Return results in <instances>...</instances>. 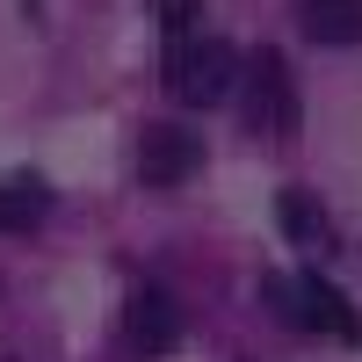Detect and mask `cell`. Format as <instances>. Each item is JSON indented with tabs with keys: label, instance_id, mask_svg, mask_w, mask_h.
I'll return each instance as SVG.
<instances>
[{
	"label": "cell",
	"instance_id": "ba28073f",
	"mask_svg": "<svg viewBox=\"0 0 362 362\" xmlns=\"http://www.w3.org/2000/svg\"><path fill=\"white\" fill-rule=\"evenodd\" d=\"M276 225L290 232V247H312V254L334 247V225H326V210H319L305 189H283V196H276Z\"/></svg>",
	"mask_w": 362,
	"mask_h": 362
},
{
	"label": "cell",
	"instance_id": "277c9868",
	"mask_svg": "<svg viewBox=\"0 0 362 362\" xmlns=\"http://www.w3.org/2000/svg\"><path fill=\"white\" fill-rule=\"evenodd\" d=\"M203 174V131L189 124H145L138 131V181L145 189H181Z\"/></svg>",
	"mask_w": 362,
	"mask_h": 362
},
{
	"label": "cell",
	"instance_id": "6da1fadb",
	"mask_svg": "<svg viewBox=\"0 0 362 362\" xmlns=\"http://www.w3.org/2000/svg\"><path fill=\"white\" fill-rule=\"evenodd\" d=\"M261 297H268V312H276L283 326H297V334H326V341H362V319L355 305L326 283L312 276V268H297V276H261Z\"/></svg>",
	"mask_w": 362,
	"mask_h": 362
},
{
	"label": "cell",
	"instance_id": "9c48e42d",
	"mask_svg": "<svg viewBox=\"0 0 362 362\" xmlns=\"http://www.w3.org/2000/svg\"><path fill=\"white\" fill-rule=\"evenodd\" d=\"M153 8H160V29H167V58H174L196 29V0H153Z\"/></svg>",
	"mask_w": 362,
	"mask_h": 362
},
{
	"label": "cell",
	"instance_id": "52a82bcc",
	"mask_svg": "<svg viewBox=\"0 0 362 362\" xmlns=\"http://www.w3.org/2000/svg\"><path fill=\"white\" fill-rule=\"evenodd\" d=\"M51 218V189H44V174L37 167H22L0 181V232H37Z\"/></svg>",
	"mask_w": 362,
	"mask_h": 362
},
{
	"label": "cell",
	"instance_id": "5b68a950",
	"mask_svg": "<svg viewBox=\"0 0 362 362\" xmlns=\"http://www.w3.org/2000/svg\"><path fill=\"white\" fill-rule=\"evenodd\" d=\"M124 341H131L138 362L174 355V341H181V305H174V290H160V283H138V290H131V305H124Z\"/></svg>",
	"mask_w": 362,
	"mask_h": 362
},
{
	"label": "cell",
	"instance_id": "8992f818",
	"mask_svg": "<svg viewBox=\"0 0 362 362\" xmlns=\"http://www.w3.org/2000/svg\"><path fill=\"white\" fill-rule=\"evenodd\" d=\"M297 29L319 51H348L362 44V0H297Z\"/></svg>",
	"mask_w": 362,
	"mask_h": 362
},
{
	"label": "cell",
	"instance_id": "3957f363",
	"mask_svg": "<svg viewBox=\"0 0 362 362\" xmlns=\"http://www.w3.org/2000/svg\"><path fill=\"white\" fill-rule=\"evenodd\" d=\"M239 116H247L254 138H290L297 131V87L283 73V51L276 44H254L247 51V73H239Z\"/></svg>",
	"mask_w": 362,
	"mask_h": 362
},
{
	"label": "cell",
	"instance_id": "7a4b0ae2",
	"mask_svg": "<svg viewBox=\"0 0 362 362\" xmlns=\"http://www.w3.org/2000/svg\"><path fill=\"white\" fill-rule=\"evenodd\" d=\"M239 73H247V51L232 37H189L174 58H167V87L181 109H218L239 95Z\"/></svg>",
	"mask_w": 362,
	"mask_h": 362
}]
</instances>
